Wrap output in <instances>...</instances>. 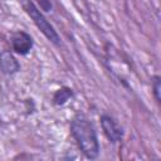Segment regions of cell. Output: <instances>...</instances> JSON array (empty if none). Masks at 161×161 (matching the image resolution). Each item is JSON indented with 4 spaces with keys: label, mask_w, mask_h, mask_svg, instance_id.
<instances>
[{
    "label": "cell",
    "mask_w": 161,
    "mask_h": 161,
    "mask_svg": "<svg viewBox=\"0 0 161 161\" xmlns=\"http://www.w3.org/2000/svg\"><path fill=\"white\" fill-rule=\"evenodd\" d=\"M10 43H11L13 50L20 55H26L34 45V40L31 35L23 30H18L13 33L10 38Z\"/></svg>",
    "instance_id": "cell-4"
},
{
    "label": "cell",
    "mask_w": 161,
    "mask_h": 161,
    "mask_svg": "<svg viewBox=\"0 0 161 161\" xmlns=\"http://www.w3.org/2000/svg\"><path fill=\"white\" fill-rule=\"evenodd\" d=\"M70 133L82 153L94 160L99 156V141L92 121L83 112H77L70 121Z\"/></svg>",
    "instance_id": "cell-1"
},
{
    "label": "cell",
    "mask_w": 161,
    "mask_h": 161,
    "mask_svg": "<svg viewBox=\"0 0 161 161\" xmlns=\"http://www.w3.org/2000/svg\"><path fill=\"white\" fill-rule=\"evenodd\" d=\"M151 86H152L153 97H155L156 102L160 104V102H161V77L160 75H153L152 80H151Z\"/></svg>",
    "instance_id": "cell-7"
},
{
    "label": "cell",
    "mask_w": 161,
    "mask_h": 161,
    "mask_svg": "<svg viewBox=\"0 0 161 161\" xmlns=\"http://www.w3.org/2000/svg\"><path fill=\"white\" fill-rule=\"evenodd\" d=\"M0 70L6 75H13L20 70V63L9 50L0 53Z\"/></svg>",
    "instance_id": "cell-5"
},
{
    "label": "cell",
    "mask_w": 161,
    "mask_h": 161,
    "mask_svg": "<svg viewBox=\"0 0 161 161\" xmlns=\"http://www.w3.org/2000/svg\"><path fill=\"white\" fill-rule=\"evenodd\" d=\"M74 96V92L72 88L69 87H62L59 89H57L53 94V103L55 106H63L72 97Z\"/></svg>",
    "instance_id": "cell-6"
},
{
    "label": "cell",
    "mask_w": 161,
    "mask_h": 161,
    "mask_svg": "<svg viewBox=\"0 0 161 161\" xmlns=\"http://www.w3.org/2000/svg\"><path fill=\"white\" fill-rule=\"evenodd\" d=\"M99 122H101V127L103 130L104 136L108 138L109 142L112 143H118L122 141L123 138V128L118 125V122L108 116V114H102L99 117Z\"/></svg>",
    "instance_id": "cell-3"
},
{
    "label": "cell",
    "mask_w": 161,
    "mask_h": 161,
    "mask_svg": "<svg viewBox=\"0 0 161 161\" xmlns=\"http://www.w3.org/2000/svg\"><path fill=\"white\" fill-rule=\"evenodd\" d=\"M21 5L25 10V13L30 16V19L34 21L36 28L43 33V35L53 44L59 45L60 44V38L54 29V26L48 21V19L43 15V13L35 6V4L31 0H21Z\"/></svg>",
    "instance_id": "cell-2"
},
{
    "label": "cell",
    "mask_w": 161,
    "mask_h": 161,
    "mask_svg": "<svg viewBox=\"0 0 161 161\" xmlns=\"http://www.w3.org/2000/svg\"><path fill=\"white\" fill-rule=\"evenodd\" d=\"M39 5H40V9L44 10V11H50L52 10V3L50 0H38Z\"/></svg>",
    "instance_id": "cell-8"
}]
</instances>
